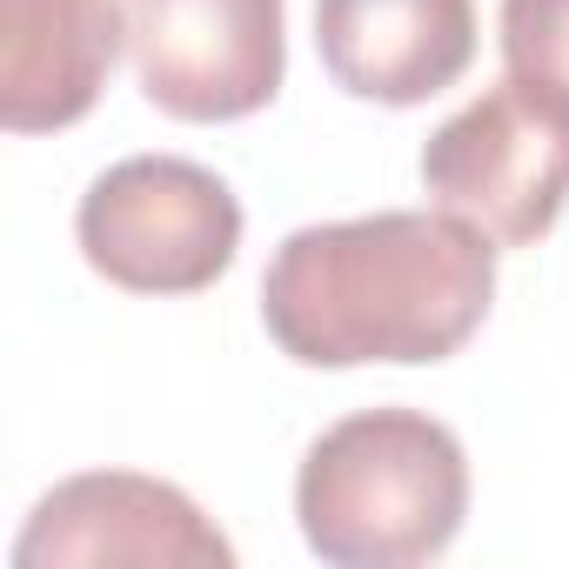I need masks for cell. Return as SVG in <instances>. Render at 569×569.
Listing matches in <instances>:
<instances>
[{
	"instance_id": "6da1fadb",
	"label": "cell",
	"mask_w": 569,
	"mask_h": 569,
	"mask_svg": "<svg viewBox=\"0 0 569 569\" xmlns=\"http://www.w3.org/2000/svg\"><path fill=\"white\" fill-rule=\"evenodd\" d=\"M496 241L449 208L316 221L274 248L261 322L302 369L449 362L489 316Z\"/></svg>"
},
{
	"instance_id": "7a4b0ae2",
	"label": "cell",
	"mask_w": 569,
	"mask_h": 569,
	"mask_svg": "<svg viewBox=\"0 0 569 569\" xmlns=\"http://www.w3.org/2000/svg\"><path fill=\"white\" fill-rule=\"evenodd\" d=\"M296 516L336 569H416L469 516V456L422 409H356L309 442Z\"/></svg>"
},
{
	"instance_id": "3957f363",
	"label": "cell",
	"mask_w": 569,
	"mask_h": 569,
	"mask_svg": "<svg viewBox=\"0 0 569 569\" xmlns=\"http://www.w3.org/2000/svg\"><path fill=\"white\" fill-rule=\"evenodd\" d=\"M81 254L128 296H194L241 248L234 188L181 154H128L88 181L74 214Z\"/></svg>"
},
{
	"instance_id": "277c9868",
	"label": "cell",
	"mask_w": 569,
	"mask_h": 569,
	"mask_svg": "<svg viewBox=\"0 0 569 569\" xmlns=\"http://www.w3.org/2000/svg\"><path fill=\"white\" fill-rule=\"evenodd\" d=\"M422 188L496 248L542 241L569 208V108L502 74L429 134Z\"/></svg>"
},
{
	"instance_id": "5b68a950",
	"label": "cell",
	"mask_w": 569,
	"mask_h": 569,
	"mask_svg": "<svg viewBox=\"0 0 569 569\" xmlns=\"http://www.w3.org/2000/svg\"><path fill=\"white\" fill-rule=\"evenodd\" d=\"M281 0H128L141 94L174 121H241L274 101L289 41Z\"/></svg>"
},
{
	"instance_id": "8992f818",
	"label": "cell",
	"mask_w": 569,
	"mask_h": 569,
	"mask_svg": "<svg viewBox=\"0 0 569 569\" xmlns=\"http://www.w3.org/2000/svg\"><path fill=\"white\" fill-rule=\"evenodd\" d=\"M14 562L21 569H108V562L228 569L234 542L174 482L134 476V469H94V476L54 482L34 502V516L14 542Z\"/></svg>"
},
{
	"instance_id": "52a82bcc",
	"label": "cell",
	"mask_w": 569,
	"mask_h": 569,
	"mask_svg": "<svg viewBox=\"0 0 569 569\" xmlns=\"http://www.w3.org/2000/svg\"><path fill=\"white\" fill-rule=\"evenodd\" d=\"M316 48L336 88L416 108L476 61V0H316Z\"/></svg>"
},
{
	"instance_id": "ba28073f",
	"label": "cell",
	"mask_w": 569,
	"mask_h": 569,
	"mask_svg": "<svg viewBox=\"0 0 569 569\" xmlns=\"http://www.w3.org/2000/svg\"><path fill=\"white\" fill-rule=\"evenodd\" d=\"M128 41L114 0H0V121L14 134L74 128Z\"/></svg>"
},
{
	"instance_id": "9c48e42d",
	"label": "cell",
	"mask_w": 569,
	"mask_h": 569,
	"mask_svg": "<svg viewBox=\"0 0 569 569\" xmlns=\"http://www.w3.org/2000/svg\"><path fill=\"white\" fill-rule=\"evenodd\" d=\"M502 61L516 81L569 108V0H502Z\"/></svg>"
}]
</instances>
